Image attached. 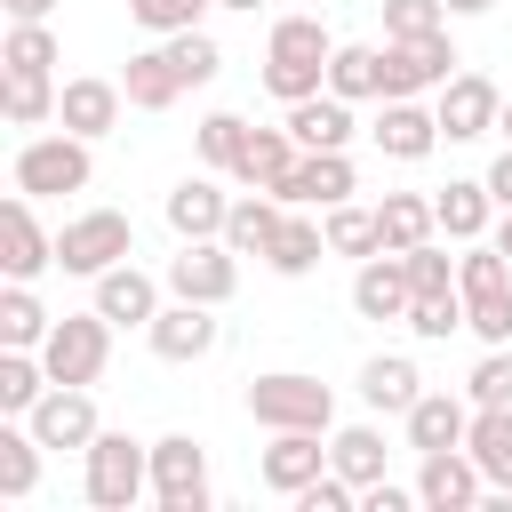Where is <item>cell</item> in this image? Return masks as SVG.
Listing matches in <instances>:
<instances>
[{
	"mask_svg": "<svg viewBox=\"0 0 512 512\" xmlns=\"http://www.w3.org/2000/svg\"><path fill=\"white\" fill-rule=\"evenodd\" d=\"M328 56H336V40H328L320 16H280L272 40H264V88L296 104V96H312L328 80Z\"/></svg>",
	"mask_w": 512,
	"mask_h": 512,
	"instance_id": "obj_1",
	"label": "cell"
},
{
	"mask_svg": "<svg viewBox=\"0 0 512 512\" xmlns=\"http://www.w3.org/2000/svg\"><path fill=\"white\" fill-rule=\"evenodd\" d=\"M248 416L256 424H272V432H328V416H336V400H328V384L320 376H256L248 384Z\"/></svg>",
	"mask_w": 512,
	"mask_h": 512,
	"instance_id": "obj_2",
	"label": "cell"
},
{
	"mask_svg": "<svg viewBox=\"0 0 512 512\" xmlns=\"http://www.w3.org/2000/svg\"><path fill=\"white\" fill-rule=\"evenodd\" d=\"M456 288H464V328H480L488 344L512 336V256L504 248H472L456 264Z\"/></svg>",
	"mask_w": 512,
	"mask_h": 512,
	"instance_id": "obj_3",
	"label": "cell"
},
{
	"mask_svg": "<svg viewBox=\"0 0 512 512\" xmlns=\"http://www.w3.org/2000/svg\"><path fill=\"white\" fill-rule=\"evenodd\" d=\"M40 360H48L56 384H96L104 360H112V320L104 312H64L48 328V344H40Z\"/></svg>",
	"mask_w": 512,
	"mask_h": 512,
	"instance_id": "obj_4",
	"label": "cell"
},
{
	"mask_svg": "<svg viewBox=\"0 0 512 512\" xmlns=\"http://www.w3.org/2000/svg\"><path fill=\"white\" fill-rule=\"evenodd\" d=\"M128 216L120 208H88V216H72L64 232H56V264L64 272H112L120 256H128Z\"/></svg>",
	"mask_w": 512,
	"mask_h": 512,
	"instance_id": "obj_5",
	"label": "cell"
},
{
	"mask_svg": "<svg viewBox=\"0 0 512 512\" xmlns=\"http://www.w3.org/2000/svg\"><path fill=\"white\" fill-rule=\"evenodd\" d=\"M136 496H144V448H136L128 432H96V440H88V504L128 512Z\"/></svg>",
	"mask_w": 512,
	"mask_h": 512,
	"instance_id": "obj_6",
	"label": "cell"
},
{
	"mask_svg": "<svg viewBox=\"0 0 512 512\" xmlns=\"http://www.w3.org/2000/svg\"><path fill=\"white\" fill-rule=\"evenodd\" d=\"M152 496H160L168 512H208V456H200L192 432L152 440Z\"/></svg>",
	"mask_w": 512,
	"mask_h": 512,
	"instance_id": "obj_7",
	"label": "cell"
},
{
	"mask_svg": "<svg viewBox=\"0 0 512 512\" xmlns=\"http://www.w3.org/2000/svg\"><path fill=\"white\" fill-rule=\"evenodd\" d=\"M88 184V144L64 128V136H32L16 152V192H80Z\"/></svg>",
	"mask_w": 512,
	"mask_h": 512,
	"instance_id": "obj_8",
	"label": "cell"
},
{
	"mask_svg": "<svg viewBox=\"0 0 512 512\" xmlns=\"http://www.w3.org/2000/svg\"><path fill=\"white\" fill-rule=\"evenodd\" d=\"M168 288L192 296V304H224V296L240 288L232 240H184V256H168Z\"/></svg>",
	"mask_w": 512,
	"mask_h": 512,
	"instance_id": "obj_9",
	"label": "cell"
},
{
	"mask_svg": "<svg viewBox=\"0 0 512 512\" xmlns=\"http://www.w3.org/2000/svg\"><path fill=\"white\" fill-rule=\"evenodd\" d=\"M448 64H456V48H448V32H416V40H384V96H416V88H432V80H448Z\"/></svg>",
	"mask_w": 512,
	"mask_h": 512,
	"instance_id": "obj_10",
	"label": "cell"
},
{
	"mask_svg": "<svg viewBox=\"0 0 512 512\" xmlns=\"http://www.w3.org/2000/svg\"><path fill=\"white\" fill-rule=\"evenodd\" d=\"M32 432H40L48 448H88V440H96V400H88V384H56V392H40Z\"/></svg>",
	"mask_w": 512,
	"mask_h": 512,
	"instance_id": "obj_11",
	"label": "cell"
},
{
	"mask_svg": "<svg viewBox=\"0 0 512 512\" xmlns=\"http://www.w3.org/2000/svg\"><path fill=\"white\" fill-rule=\"evenodd\" d=\"M496 112H504V96L480 72L440 80V136H480V128H496Z\"/></svg>",
	"mask_w": 512,
	"mask_h": 512,
	"instance_id": "obj_12",
	"label": "cell"
},
{
	"mask_svg": "<svg viewBox=\"0 0 512 512\" xmlns=\"http://www.w3.org/2000/svg\"><path fill=\"white\" fill-rule=\"evenodd\" d=\"M296 160H304L296 128H248V144H240L232 176H240V184H256V192H280V176H288Z\"/></svg>",
	"mask_w": 512,
	"mask_h": 512,
	"instance_id": "obj_13",
	"label": "cell"
},
{
	"mask_svg": "<svg viewBox=\"0 0 512 512\" xmlns=\"http://www.w3.org/2000/svg\"><path fill=\"white\" fill-rule=\"evenodd\" d=\"M40 264H56V240L40 232V216H32L24 200H8V208H0V272H8V280H32Z\"/></svg>",
	"mask_w": 512,
	"mask_h": 512,
	"instance_id": "obj_14",
	"label": "cell"
},
{
	"mask_svg": "<svg viewBox=\"0 0 512 512\" xmlns=\"http://www.w3.org/2000/svg\"><path fill=\"white\" fill-rule=\"evenodd\" d=\"M408 264H400V248H384V256H368L360 264V280H352V304L368 312V320H408Z\"/></svg>",
	"mask_w": 512,
	"mask_h": 512,
	"instance_id": "obj_15",
	"label": "cell"
},
{
	"mask_svg": "<svg viewBox=\"0 0 512 512\" xmlns=\"http://www.w3.org/2000/svg\"><path fill=\"white\" fill-rule=\"evenodd\" d=\"M216 304H192V296H176L168 312H152V352L160 360H200L208 344H216V320H208Z\"/></svg>",
	"mask_w": 512,
	"mask_h": 512,
	"instance_id": "obj_16",
	"label": "cell"
},
{
	"mask_svg": "<svg viewBox=\"0 0 512 512\" xmlns=\"http://www.w3.org/2000/svg\"><path fill=\"white\" fill-rule=\"evenodd\" d=\"M120 96H128V88H120V80H96V72H88V80H64L56 120H64L72 136H104V128L120 120Z\"/></svg>",
	"mask_w": 512,
	"mask_h": 512,
	"instance_id": "obj_17",
	"label": "cell"
},
{
	"mask_svg": "<svg viewBox=\"0 0 512 512\" xmlns=\"http://www.w3.org/2000/svg\"><path fill=\"white\" fill-rule=\"evenodd\" d=\"M480 480H488V472H480L472 456H456V448H432V456H424V480H416V496H424L432 512H464V504L480 496Z\"/></svg>",
	"mask_w": 512,
	"mask_h": 512,
	"instance_id": "obj_18",
	"label": "cell"
},
{
	"mask_svg": "<svg viewBox=\"0 0 512 512\" xmlns=\"http://www.w3.org/2000/svg\"><path fill=\"white\" fill-rule=\"evenodd\" d=\"M376 144H384L392 160H424V152L440 144V112H424V104H408V96H384Z\"/></svg>",
	"mask_w": 512,
	"mask_h": 512,
	"instance_id": "obj_19",
	"label": "cell"
},
{
	"mask_svg": "<svg viewBox=\"0 0 512 512\" xmlns=\"http://www.w3.org/2000/svg\"><path fill=\"white\" fill-rule=\"evenodd\" d=\"M352 192V160H344V144L336 152H304L288 176H280V200H320V208H336Z\"/></svg>",
	"mask_w": 512,
	"mask_h": 512,
	"instance_id": "obj_20",
	"label": "cell"
},
{
	"mask_svg": "<svg viewBox=\"0 0 512 512\" xmlns=\"http://www.w3.org/2000/svg\"><path fill=\"white\" fill-rule=\"evenodd\" d=\"M224 216H232V200H224L208 176H184V184L168 192V224H176L184 240H224Z\"/></svg>",
	"mask_w": 512,
	"mask_h": 512,
	"instance_id": "obj_21",
	"label": "cell"
},
{
	"mask_svg": "<svg viewBox=\"0 0 512 512\" xmlns=\"http://www.w3.org/2000/svg\"><path fill=\"white\" fill-rule=\"evenodd\" d=\"M288 128H296V144H304V152H336V144L352 136V112H344V96H336V88H328V96L312 88V96H296V104H288Z\"/></svg>",
	"mask_w": 512,
	"mask_h": 512,
	"instance_id": "obj_22",
	"label": "cell"
},
{
	"mask_svg": "<svg viewBox=\"0 0 512 512\" xmlns=\"http://www.w3.org/2000/svg\"><path fill=\"white\" fill-rule=\"evenodd\" d=\"M120 88H128V104L160 112V104H176V96H184V72H176V56H168V48H144V56H128Z\"/></svg>",
	"mask_w": 512,
	"mask_h": 512,
	"instance_id": "obj_23",
	"label": "cell"
},
{
	"mask_svg": "<svg viewBox=\"0 0 512 512\" xmlns=\"http://www.w3.org/2000/svg\"><path fill=\"white\" fill-rule=\"evenodd\" d=\"M432 208H440V232H448V240H480V232H488L496 192H488V176H480V184H472V176H456L448 192H432Z\"/></svg>",
	"mask_w": 512,
	"mask_h": 512,
	"instance_id": "obj_24",
	"label": "cell"
},
{
	"mask_svg": "<svg viewBox=\"0 0 512 512\" xmlns=\"http://www.w3.org/2000/svg\"><path fill=\"white\" fill-rule=\"evenodd\" d=\"M96 312H104V320H144V328H152L160 296H152V280H144L136 264H112V272H96Z\"/></svg>",
	"mask_w": 512,
	"mask_h": 512,
	"instance_id": "obj_25",
	"label": "cell"
},
{
	"mask_svg": "<svg viewBox=\"0 0 512 512\" xmlns=\"http://www.w3.org/2000/svg\"><path fill=\"white\" fill-rule=\"evenodd\" d=\"M464 432H472V416H464V400H448V392H424L416 408H408V440L432 456V448H464Z\"/></svg>",
	"mask_w": 512,
	"mask_h": 512,
	"instance_id": "obj_26",
	"label": "cell"
},
{
	"mask_svg": "<svg viewBox=\"0 0 512 512\" xmlns=\"http://www.w3.org/2000/svg\"><path fill=\"white\" fill-rule=\"evenodd\" d=\"M328 88L352 104V96H384V48H368V40H336V56H328Z\"/></svg>",
	"mask_w": 512,
	"mask_h": 512,
	"instance_id": "obj_27",
	"label": "cell"
},
{
	"mask_svg": "<svg viewBox=\"0 0 512 512\" xmlns=\"http://www.w3.org/2000/svg\"><path fill=\"white\" fill-rule=\"evenodd\" d=\"M360 392H368V408H400V416L424 400V392H416V360H408V352H376V360L360 368Z\"/></svg>",
	"mask_w": 512,
	"mask_h": 512,
	"instance_id": "obj_28",
	"label": "cell"
},
{
	"mask_svg": "<svg viewBox=\"0 0 512 512\" xmlns=\"http://www.w3.org/2000/svg\"><path fill=\"white\" fill-rule=\"evenodd\" d=\"M264 480H272L280 496H296L304 480H320V432H280V440L264 448Z\"/></svg>",
	"mask_w": 512,
	"mask_h": 512,
	"instance_id": "obj_29",
	"label": "cell"
},
{
	"mask_svg": "<svg viewBox=\"0 0 512 512\" xmlns=\"http://www.w3.org/2000/svg\"><path fill=\"white\" fill-rule=\"evenodd\" d=\"M464 448H472V464H480L496 488H512V408H480L472 432H464Z\"/></svg>",
	"mask_w": 512,
	"mask_h": 512,
	"instance_id": "obj_30",
	"label": "cell"
},
{
	"mask_svg": "<svg viewBox=\"0 0 512 512\" xmlns=\"http://www.w3.org/2000/svg\"><path fill=\"white\" fill-rule=\"evenodd\" d=\"M384 248H416V240H432V224H440V208L424 200V192H384Z\"/></svg>",
	"mask_w": 512,
	"mask_h": 512,
	"instance_id": "obj_31",
	"label": "cell"
},
{
	"mask_svg": "<svg viewBox=\"0 0 512 512\" xmlns=\"http://www.w3.org/2000/svg\"><path fill=\"white\" fill-rule=\"evenodd\" d=\"M320 248H328V232H320V224H304V216H280V232H272V256H264V264L296 280V272H312V264H320Z\"/></svg>",
	"mask_w": 512,
	"mask_h": 512,
	"instance_id": "obj_32",
	"label": "cell"
},
{
	"mask_svg": "<svg viewBox=\"0 0 512 512\" xmlns=\"http://www.w3.org/2000/svg\"><path fill=\"white\" fill-rule=\"evenodd\" d=\"M48 312H40V296L24 288V280H8L0 288V344H48Z\"/></svg>",
	"mask_w": 512,
	"mask_h": 512,
	"instance_id": "obj_33",
	"label": "cell"
},
{
	"mask_svg": "<svg viewBox=\"0 0 512 512\" xmlns=\"http://www.w3.org/2000/svg\"><path fill=\"white\" fill-rule=\"evenodd\" d=\"M56 376H48V360H32L24 344H8L0 352V408H40V392H48Z\"/></svg>",
	"mask_w": 512,
	"mask_h": 512,
	"instance_id": "obj_34",
	"label": "cell"
},
{
	"mask_svg": "<svg viewBox=\"0 0 512 512\" xmlns=\"http://www.w3.org/2000/svg\"><path fill=\"white\" fill-rule=\"evenodd\" d=\"M0 64H8V72H48V64H56V32H48L40 16H16L8 40H0Z\"/></svg>",
	"mask_w": 512,
	"mask_h": 512,
	"instance_id": "obj_35",
	"label": "cell"
},
{
	"mask_svg": "<svg viewBox=\"0 0 512 512\" xmlns=\"http://www.w3.org/2000/svg\"><path fill=\"white\" fill-rule=\"evenodd\" d=\"M272 232H280V208H272V200H240V208L224 216L232 256H272Z\"/></svg>",
	"mask_w": 512,
	"mask_h": 512,
	"instance_id": "obj_36",
	"label": "cell"
},
{
	"mask_svg": "<svg viewBox=\"0 0 512 512\" xmlns=\"http://www.w3.org/2000/svg\"><path fill=\"white\" fill-rule=\"evenodd\" d=\"M328 248H336V256H376V248H384V216L336 200V208H328Z\"/></svg>",
	"mask_w": 512,
	"mask_h": 512,
	"instance_id": "obj_37",
	"label": "cell"
},
{
	"mask_svg": "<svg viewBox=\"0 0 512 512\" xmlns=\"http://www.w3.org/2000/svg\"><path fill=\"white\" fill-rule=\"evenodd\" d=\"M328 464H336L344 480H360V488H368V480H384V440H376L368 424H344V432H336V448H328Z\"/></svg>",
	"mask_w": 512,
	"mask_h": 512,
	"instance_id": "obj_38",
	"label": "cell"
},
{
	"mask_svg": "<svg viewBox=\"0 0 512 512\" xmlns=\"http://www.w3.org/2000/svg\"><path fill=\"white\" fill-rule=\"evenodd\" d=\"M0 112H8V120H48V112H56L48 72H8V64H0Z\"/></svg>",
	"mask_w": 512,
	"mask_h": 512,
	"instance_id": "obj_39",
	"label": "cell"
},
{
	"mask_svg": "<svg viewBox=\"0 0 512 512\" xmlns=\"http://www.w3.org/2000/svg\"><path fill=\"white\" fill-rule=\"evenodd\" d=\"M408 328H416V336L464 328V288H424V296H408Z\"/></svg>",
	"mask_w": 512,
	"mask_h": 512,
	"instance_id": "obj_40",
	"label": "cell"
},
{
	"mask_svg": "<svg viewBox=\"0 0 512 512\" xmlns=\"http://www.w3.org/2000/svg\"><path fill=\"white\" fill-rule=\"evenodd\" d=\"M40 432H0V496H24L32 472H40Z\"/></svg>",
	"mask_w": 512,
	"mask_h": 512,
	"instance_id": "obj_41",
	"label": "cell"
},
{
	"mask_svg": "<svg viewBox=\"0 0 512 512\" xmlns=\"http://www.w3.org/2000/svg\"><path fill=\"white\" fill-rule=\"evenodd\" d=\"M240 144H248V120H240V112H208V120H200V160H208V168H232Z\"/></svg>",
	"mask_w": 512,
	"mask_h": 512,
	"instance_id": "obj_42",
	"label": "cell"
},
{
	"mask_svg": "<svg viewBox=\"0 0 512 512\" xmlns=\"http://www.w3.org/2000/svg\"><path fill=\"white\" fill-rule=\"evenodd\" d=\"M168 56H176V72H184V88H200V80L216 72V40H208L200 24H184V32H168Z\"/></svg>",
	"mask_w": 512,
	"mask_h": 512,
	"instance_id": "obj_43",
	"label": "cell"
},
{
	"mask_svg": "<svg viewBox=\"0 0 512 512\" xmlns=\"http://www.w3.org/2000/svg\"><path fill=\"white\" fill-rule=\"evenodd\" d=\"M440 8H448V0H384V40H416V32H440Z\"/></svg>",
	"mask_w": 512,
	"mask_h": 512,
	"instance_id": "obj_44",
	"label": "cell"
},
{
	"mask_svg": "<svg viewBox=\"0 0 512 512\" xmlns=\"http://www.w3.org/2000/svg\"><path fill=\"white\" fill-rule=\"evenodd\" d=\"M400 264H408V288H416V296H424V288H456V272H448V256H440L432 240L400 248Z\"/></svg>",
	"mask_w": 512,
	"mask_h": 512,
	"instance_id": "obj_45",
	"label": "cell"
},
{
	"mask_svg": "<svg viewBox=\"0 0 512 512\" xmlns=\"http://www.w3.org/2000/svg\"><path fill=\"white\" fill-rule=\"evenodd\" d=\"M472 400H480V408H512V352H488V360L472 368Z\"/></svg>",
	"mask_w": 512,
	"mask_h": 512,
	"instance_id": "obj_46",
	"label": "cell"
},
{
	"mask_svg": "<svg viewBox=\"0 0 512 512\" xmlns=\"http://www.w3.org/2000/svg\"><path fill=\"white\" fill-rule=\"evenodd\" d=\"M200 8L208 0H128V16L152 24V32H184V24H200Z\"/></svg>",
	"mask_w": 512,
	"mask_h": 512,
	"instance_id": "obj_47",
	"label": "cell"
},
{
	"mask_svg": "<svg viewBox=\"0 0 512 512\" xmlns=\"http://www.w3.org/2000/svg\"><path fill=\"white\" fill-rule=\"evenodd\" d=\"M352 488H360V480H344V472H336V480H304V488H296V504H304V512H344V504H352Z\"/></svg>",
	"mask_w": 512,
	"mask_h": 512,
	"instance_id": "obj_48",
	"label": "cell"
},
{
	"mask_svg": "<svg viewBox=\"0 0 512 512\" xmlns=\"http://www.w3.org/2000/svg\"><path fill=\"white\" fill-rule=\"evenodd\" d=\"M368 512H408V488H392V480H368V496H360Z\"/></svg>",
	"mask_w": 512,
	"mask_h": 512,
	"instance_id": "obj_49",
	"label": "cell"
},
{
	"mask_svg": "<svg viewBox=\"0 0 512 512\" xmlns=\"http://www.w3.org/2000/svg\"><path fill=\"white\" fill-rule=\"evenodd\" d=\"M488 192H496V200H504V208H512V144H504V160H496V168H488Z\"/></svg>",
	"mask_w": 512,
	"mask_h": 512,
	"instance_id": "obj_50",
	"label": "cell"
},
{
	"mask_svg": "<svg viewBox=\"0 0 512 512\" xmlns=\"http://www.w3.org/2000/svg\"><path fill=\"white\" fill-rule=\"evenodd\" d=\"M0 8H8V16H48L56 0H0Z\"/></svg>",
	"mask_w": 512,
	"mask_h": 512,
	"instance_id": "obj_51",
	"label": "cell"
},
{
	"mask_svg": "<svg viewBox=\"0 0 512 512\" xmlns=\"http://www.w3.org/2000/svg\"><path fill=\"white\" fill-rule=\"evenodd\" d=\"M496 248H504V256H512V208H504V224H496Z\"/></svg>",
	"mask_w": 512,
	"mask_h": 512,
	"instance_id": "obj_52",
	"label": "cell"
},
{
	"mask_svg": "<svg viewBox=\"0 0 512 512\" xmlns=\"http://www.w3.org/2000/svg\"><path fill=\"white\" fill-rule=\"evenodd\" d=\"M448 8H456V16H480V8H496V0H448Z\"/></svg>",
	"mask_w": 512,
	"mask_h": 512,
	"instance_id": "obj_53",
	"label": "cell"
},
{
	"mask_svg": "<svg viewBox=\"0 0 512 512\" xmlns=\"http://www.w3.org/2000/svg\"><path fill=\"white\" fill-rule=\"evenodd\" d=\"M496 120H504V136H512V96H504V112H496Z\"/></svg>",
	"mask_w": 512,
	"mask_h": 512,
	"instance_id": "obj_54",
	"label": "cell"
},
{
	"mask_svg": "<svg viewBox=\"0 0 512 512\" xmlns=\"http://www.w3.org/2000/svg\"><path fill=\"white\" fill-rule=\"evenodd\" d=\"M224 8H256V0H224Z\"/></svg>",
	"mask_w": 512,
	"mask_h": 512,
	"instance_id": "obj_55",
	"label": "cell"
}]
</instances>
